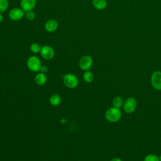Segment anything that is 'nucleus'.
I'll return each mask as SVG.
<instances>
[{"label": "nucleus", "mask_w": 161, "mask_h": 161, "mask_svg": "<svg viewBox=\"0 0 161 161\" xmlns=\"http://www.w3.org/2000/svg\"><path fill=\"white\" fill-rule=\"evenodd\" d=\"M137 106V102L136 99L133 97H128L125 101L123 104V110L128 114H130L133 113Z\"/></svg>", "instance_id": "nucleus-4"}, {"label": "nucleus", "mask_w": 161, "mask_h": 161, "mask_svg": "<svg viewBox=\"0 0 161 161\" xmlns=\"http://www.w3.org/2000/svg\"><path fill=\"white\" fill-rule=\"evenodd\" d=\"M159 160H160V161H161V155H160V157H159Z\"/></svg>", "instance_id": "nucleus-23"}, {"label": "nucleus", "mask_w": 161, "mask_h": 161, "mask_svg": "<svg viewBox=\"0 0 161 161\" xmlns=\"http://www.w3.org/2000/svg\"><path fill=\"white\" fill-rule=\"evenodd\" d=\"M49 103L52 106H57L61 103V97L57 94H52L49 98Z\"/></svg>", "instance_id": "nucleus-13"}, {"label": "nucleus", "mask_w": 161, "mask_h": 161, "mask_svg": "<svg viewBox=\"0 0 161 161\" xmlns=\"http://www.w3.org/2000/svg\"><path fill=\"white\" fill-rule=\"evenodd\" d=\"M36 3V0H21V8L25 12L32 11Z\"/></svg>", "instance_id": "nucleus-9"}, {"label": "nucleus", "mask_w": 161, "mask_h": 161, "mask_svg": "<svg viewBox=\"0 0 161 161\" xmlns=\"http://www.w3.org/2000/svg\"><path fill=\"white\" fill-rule=\"evenodd\" d=\"M26 65L28 69L35 72L40 71V67L42 65L41 60L36 56H31L26 60Z\"/></svg>", "instance_id": "nucleus-2"}, {"label": "nucleus", "mask_w": 161, "mask_h": 161, "mask_svg": "<svg viewBox=\"0 0 161 161\" xmlns=\"http://www.w3.org/2000/svg\"><path fill=\"white\" fill-rule=\"evenodd\" d=\"M3 16L2 14L0 13V23L3 21Z\"/></svg>", "instance_id": "nucleus-22"}, {"label": "nucleus", "mask_w": 161, "mask_h": 161, "mask_svg": "<svg viewBox=\"0 0 161 161\" xmlns=\"http://www.w3.org/2000/svg\"><path fill=\"white\" fill-rule=\"evenodd\" d=\"M47 81V77L44 73L39 72L35 76V82L38 86H43L46 84Z\"/></svg>", "instance_id": "nucleus-11"}, {"label": "nucleus", "mask_w": 161, "mask_h": 161, "mask_svg": "<svg viewBox=\"0 0 161 161\" xmlns=\"http://www.w3.org/2000/svg\"><path fill=\"white\" fill-rule=\"evenodd\" d=\"M9 6L8 0H0V13L5 12Z\"/></svg>", "instance_id": "nucleus-17"}, {"label": "nucleus", "mask_w": 161, "mask_h": 161, "mask_svg": "<svg viewBox=\"0 0 161 161\" xmlns=\"http://www.w3.org/2000/svg\"><path fill=\"white\" fill-rule=\"evenodd\" d=\"M105 118L111 123L117 122L121 118V111L119 108L113 106L107 109L105 113Z\"/></svg>", "instance_id": "nucleus-1"}, {"label": "nucleus", "mask_w": 161, "mask_h": 161, "mask_svg": "<svg viewBox=\"0 0 161 161\" xmlns=\"http://www.w3.org/2000/svg\"><path fill=\"white\" fill-rule=\"evenodd\" d=\"M40 53L42 57L47 60H52L55 56V51L53 48L48 45L42 47Z\"/></svg>", "instance_id": "nucleus-7"}, {"label": "nucleus", "mask_w": 161, "mask_h": 161, "mask_svg": "<svg viewBox=\"0 0 161 161\" xmlns=\"http://www.w3.org/2000/svg\"><path fill=\"white\" fill-rule=\"evenodd\" d=\"M30 49L31 52H33L34 53H38L40 52L42 47L38 43H33L30 45Z\"/></svg>", "instance_id": "nucleus-16"}, {"label": "nucleus", "mask_w": 161, "mask_h": 161, "mask_svg": "<svg viewBox=\"0 0 161 161\" xmlns=\"http://www.w3.org/2000/svg\"><path fill=\"white\" fill-rule=\"evenodd\" d=\"M123 104H124L123 99L120 96H116L113 100V107H115L117 108H120L121 106H123Z\"/></svg>", "instance_id": "nucleus-15"}, {"label": "nucleus", "mask_w": 161, "mask_h": 161, "mask_svg": "<svg viewBox=\"0 0 161 161\" xmlns=\"http://www.w3.org/2000/svg\"><path fill=\"white\" fill-rule=\"evenodd\" d=\"M45 28L48 32H54L58 28V22L55 19H50L46 21Z\"/></svg>", "instance_id": "nucleus-10"}, {"label": "nucleus", "mask_w": 161, "mask_h": 161, "mask_svg": "<svg viewBox=\"0 0 161 161\" xmlns=\"http://www.w3.org/2000/svg\"><path fill=\"white\" fill-rule=\"evenodd\" d=\"M110 161H122L121 158H118V157H115V158H113V159H111Z\"/></svg>", "instance_id": "nucleus-21"}, {"label": "nucleus", "mask_w": 161, "mask_h": 161, "mask_svg": "<svg viewBox=\"0 0 161 161\" xmlns=\"http://www.w3.org/2000/svg\"><path fill=\"white\" fill-rule=\"evenodd\" d=\"M93 60L92 57L87 55L82 57L79 62V65L80 68L84 71L89 70L91 68Z\"/></svg>", "instance_id": "nucleus-5"}, {"label": "nucleus", "mask_w": 161, "mask_h": 161, "mask_svg": "<svg viewBox=\"0 0 161 161\" xmlns=\"http://www.w3.org/2000/svg\"><path fill=\"white\" fill-rule=\"evenodd\" d=\"M108 5L106 0H92V6L97 10L104 9Z\"/></svg>", "instance_id": "nucleus-12"}, {"label": "nucleus", "mask_w": 161, "mask_h": 161, "mask_svg": "<svg viewBox=\"0 0 161 161\" xmlns=\"http://www.w3.org/2000/svg\"><path fill=\"white\" fill-rule=\"evenodd\" d=\"M26 18L30 20V21H32L35 19V13L33 11H30L26 12Z\"/></svg>", "instance_id": "nucleus-19"}, {"label": "nucleus", "mask_w": 161, "mask_h": 161, "mask_svg": "<svg viewBox=\"0 0 161 161\" xmlns=\"http://www.w3.org/2000/svg\"><path fill=\"white\" fill-rule=\"evenodd\" d=\"M8 15L11 20L16 21L20 20L25 15V11L21 8H14L9 11Z\"/></svg>", "instance_id": "nucleus-8"}, {"label": "nucleus", "mask_w": 161, "mask_h": 161, "mask_svg": "<svg viewBox=\"0 0 161 161\" xmlns=\"http://www.w3.org/2000/svg\"><path fill=\"white\" fill-rule=\"evenodd\" d=\"M94 75L91 71L86 70L84 72L83 74V79L85 82L87 83H91L94 80Z\"/></svg>", "instance_id": "nucleus-14"}, {"label": "nucleus", "mask_w": 161, "mask_h": 161, "mask_svg": "<svg viewBox=\"0 0 161 161\" xmlns=\"http://www.w3.org/2000/svg\"><path fill=\"white\" fill-rule=\"evenodd\" d=\"M143 161H160L159 157L153 154H148L145 158Z\"/></svg>", "instance_id": "nucleus-18"}, {"label": "nucleus", "mask_w": 161, "mask_h": 161, "mask_svg": "<svg viewBox=\"0 0 161 161\" xmlns=\"http://www.w3.org/2000/svg\"><path fill=\"white\" fill-rule=\"evenodd\" d=\"M48 71V68L46 65H42L40 69V72L42 73H44L45 74Z\"/></svg>", "instance_id": "nucleus-20"}, {"label": "nucleus", "mask_w": 161, "mask_h": 161, "mask_svg": "<svg viewBox=\"0 0 161 161\" xmlns=\"http://www.w3.org/2000/svg\"><path fill=\"white\" fill-rule=\"evenodd\" d=\"M63 82L65 86L70 89H74L79 84L78 78L75 75L71 73H68L64 75Z\"/></svg>", "instance_id": "nucleus-3"}, {"label": "nucleus", "mask_w": 161, "mask_h": 161, "mask_svg": "<svg viewBox=\"0 0 161 161\" xmlns=\"http://www.w3.org/2000/svg\"><path fill=\"white\" fill-rule=\"evenodd\" d=\"M151 84L153 87L158 91H161V72L155 71L150 77Z\"/></svg>", "instance_id": "nucleus-6"}]
</instances>
